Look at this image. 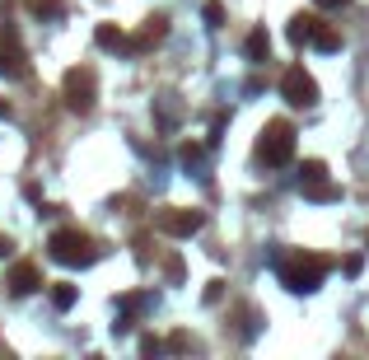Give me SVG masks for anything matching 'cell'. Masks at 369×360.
<instances>
[{"label":"cell","instance_id":"1","mask_svg":"<svg viewBox=\"0 0 369 360\" xmlns=\"http://www.w3.org/2000/svg\"><path fill=\"white\" fill-rule=\"evenodd\" d=\"M294 155V126L290 122H266L257 136V159L266 169H280V164H290Z\"/></svg>","mask_w":369,"mask_h":360},{"label":"cell","instance_id":"2","mask_svg":"<svg viewBox=\"0 0 369 360\" xmlns=\"http://www.w3.org/2000/svg\"><path fill=\"white\" fill-rule=\"evenodd\" d=\"M327 276V262L323 257H290V262H280V285L285 290H294V295H308V290H318Z\"/></svg>","mask_w":369,"mask_h":360},{"label":"cell","instance_id":"3","mask_svg":"<svg viewBox=\"0 0 369 360\" xmlns=\"http://www.w3.org/2000/svg\"><path fill=\"white\" fill-rule=\"evenodd\" d=\"M47 248H52V257L66 262V267H89L93 262L89 234H80V230H57V234L47 239Z\"/></svg>","mask_w":369,"mask_h":360},{"label":"cell","instance_id":"4","mask_svg":"<svg viewBox=\"0 0 369 360\" xmlns=\"http://www.w3.org/2000/svg\"><path fill=\"white\" fill-rule=\"evenodd\" d=\"M280 94H285L290 108H313V103H318V80L308 75L304 66H290V70L280 75Z\"/></svg>","mask_w":369,"mask_h":360},{"label":"cell","instance_id":"5","mask_svg":"<svg viewBox=\"0 0 369 360\" xmlns=\"http://www.w3.org/2000/svg\"><path fill=\"white\" fill-rule=\"evenodd\" d=\"M206 225V216L201 211H187V206H164L159 216H154V230H164V234H173V239H192Z\"/></svg>","mask_w":369,"mask_h":360},{"label":"cell","instance_id":"6","mask_svg":"<svg viewBox=\"0 0 369 360\" xmlns=\"http://www.w3.org/2000/svg\"><path fill=\"white\" fill-rule=\"evenodd\" d=\"M66 103L75 112L93 108V70H70V75H66Z\"/></svg>","mask_w":369,"mask_h":360},{"label":"cell","instance_id":"7","mask_svg":"<svg viewBox=\"0 0 369 360\" xmlns=\"http://www.w3.org/2000/svg\"><path fill=\"white\" fill-rule=\"evenodd\" d=\"M10 290H15V295H33V290H38V285H43V271H38V267L33 262H15L10 267Z\"/></svg>","mask_w":369,"mask_h":360},{"label":"cell","instance_id":"8","mask_svg":"<svg viewBox=\"0 0 369 360\" xmlns=\"http://www.w3.org/2000/svg\"><path fill=\"white\" fill-rule=\"evenodd\" d=\"M285 33H290L294 47H304V43H313V38H318V19H313V15H299V19H290V29H285Z\"/></svg>","mask_w":369,"mask_h":360},{"label":"cell","instance_id":"9","mask_svg":"<svg viewBox=\"0 0 369 360\" xmlns=\"http://www.w3.org/2000/svg\"><path fill=\"white\" fill-rule=\"evenodd\" d=\"M243 52H248V61H266V52H271V38H266V29H253L248 33V43H243Z\"/></svg>","mask_w":369,"mask_h":360},{"label":"cell","instance_id":"10","mask_svg":"<svg viewBox=\"0 0 369 360\" xmlns=\"http://www.w3.org/2000/svg\"><path fill=\"white\" fill-rule=\"evenodd\" d=\"M93 43H98L103 52L126 47V38H122V29H117V24H98V29H93Z\"/></svg>","mask_w":369,"mask_h":360},{"label":"cell","instance_id":"11","mask_svg":"<svg viewBox=\"0 0 369 360\" xmlns=\"http://www.w3.org/2000/svg\"><path fill=\"white\" fill-rule=\"evenodd\" d=\"M304 197H308V202H341V188L323 178V183H308V188H304Z\"/></svg>","mask_w":369,"mask_h":360},{"label":"cell","instance_id":"12","mask_svg":"<svg viewBox=\"0 0 369 360\" xmlns=\"http://www.w3.org/2000/svg\"><path fill=\"white\" fill-rule=\"evenodd\" d=\"M341 43H346V38H341L332 24H318V38H313V47H318V52H341Z\"/></svg>","mask_w":369,"mask_h":360},{"label":"cell","instance_id":"13","mask_svg":"<svg viewBox=\"0 0 369 360\" xmlns=\"http://www.w3.org/2000/svg\"><path fill=\"white\" fill-rule=\"evenodd\" d=\"M164 33H169V19H150V24H145V33H140L131 47H150V43H159V38H164Z\"/></svg>","mask_w":369,"mask_h":360},{"label":"cell","instance_id":"14","mask_svg":"<svg viewBox=\"0 0 369 360\" xmlns=\"http://www.w3.org/2000/svg\"><path fill=\"white\" fill-rule=\"evenodd\" d=\"M52 304L66 313L70 304H75V285H70V281H57V285H52Z\"/></svg>","mask_w":369,"mask_h":360},{"label":"cell","instance_id":"15","mask_svg":"<svg viewBox=\"0 0 369 360\" xmlns=\"http://www.w3.org/2000/svg\"><path fill=\"white\" fill-rule=\"evenodd\" d=\"M323 178H327V164H323V159H308L304 169H299V183H304V188H308V183H323Z\"/></svg>","mask_w":369,"mask_h":360},{"label":"cell","instance_id":"16","mask_svg":"<svg viewBox=\"0 0 369 360\" xmlns=\"http://www.w3.org/2000/svg\"><path fill=\"white\" fill-rule=\"evenodd\" d=\"M0 75H10V80L24 75V61H19V52H15V47H10V52H0Z\"/></svg>","mask_w":369,"mask_h":360},{"label":"cell","instance_id":"17","mask_svg":"<svg viewBox=\"0 0 369 360\" xmlns=\"http://www.w3.org/2000/svg\"><path fill=\"white\" fill-rule=\"evenodd\" d=\"M201 15H206L211 29H220V24H225V5H220V0H206V10H201Z\"/></svg>","mask_w":369,"mask_h":360},{"label":"cell","instance_id":"18","mask_svg":"<svg viewBox=\"0 0 369 360\" xmlns=\"http://www.w3.org/2000/svg\"><path fill=\"white\" fill-rule=\"evenodd\" d=\"M183 164H187V169H197V164H201V145H183Z\"/></svg>","mask_w":369,"mask_h":360},{"label":"cell","instance_id":"19","mask_svg":"<svg viewBox=\"0 0 369 360\" xmlns=\"http://www.w3.org/2000/svg\"><path fill=\"white\" fill-rule=\"evenodd\" d=\"M159 351H164V346L154 342V337H140V356H159Z\"/></svg>","mask_w":369,"mask_h":360},{"label":"cell","instance_id":"20","mask_svg":"<svg viewBox=\"0 0 369 360\" xmlns=\"http://www.w3.org/2000/svg\"><path fill=\"white\" fill-rule=\"evenodd\" d=\"M365 271V257H346V276H360Z\"/></svg>","mask_w":369,"mask_h":360},{"label":"cell","instance_id":"21","mask_svg":"<svg viewBox=\"0 0 369 360\" xmlns=\"http://www.w3.org/2000/svg\"><path fill=\"white\" fill-rule=\"evenodd\" d=\"M318 10H341V5H351V0H313Z\"/></svg>","mask_w":369,"mask_h":360},{"label":"cell","instance_id":"22","mask_svg":"<svg viewBox=\"0 0 369 360\" xmlns=\"http://www.w3.org/2000/svg\"><path fill=\"white\" fill-rule=\"evenodd\" d=\"M10 253H15V243H10V239L0 234V257H10Z\"/></svg>","mask_w":369,"mask_h":360}]
</instances>
